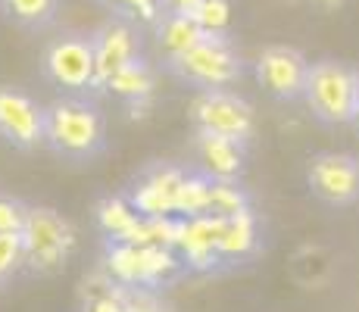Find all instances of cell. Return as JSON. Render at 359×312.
I'll return each mask as SVG.
<instances>
[{
  "mask_svg": "<svg viewBox=\"0 0 359 312\" xmlns=\"http://www.w3.org/2000/svg\"><path fill=\"white\" fill-rule=\"evenodd\" d=\"M41 150L69 169L97 165L109 154V125L100 97L57 94L50 103H44Z\"/></svg>",
  "mask_w": 359,
  "mask_h": 312,
  "instance_id": "cell-1",
  "label": "cell"
},
{
  "mask_svg": "<svg viewBox=\"0 0 359 312\" xmlns=\"http://www.w3.org/2000/svg\"><path fill=\"white\" fill-rule=\"evenodd\" d=\"M160 69L175 85L188 88L194 94L222 91V88H238V81L244 79V57H241L231 32H203L184 50L160 57Z\"/></svg>",
  "mask_w": 359,
  "mask_h": 312,
  "instance_id": "cell-2",
  "label": "cell"
},
{
  "mask_svg": "<svg viewBox=\"0 0 359 312\" xmlns=\"http://www.w3.org/2000/svg\"><path fill=\"white\" fill-rule=\"evenodd\" d=\"M300 103L322 128H350L359 109V69L334 57L309 62Z\"/></svg>",
  "mask_w": 359,
  "mask_h": 312,
  "instance_id": "cell-3",
  "label": "cell"
},
{
  "mask_svg": "<svg viewBox=\"0 0 359 312\" xmlns=\"http://www.w3.org/2000/svg\"><path fill=\"white\" fill-rule=\"evenodd\" d=\"M22 275L25 278H50L69 266L75 250V231L63 212L50 206H29L22 231Z\"/></svg>",
  "mask_w": 359,
  "mask_h": 312,
  "instance_id": "cell-4",
  "label": "cell"
},
{
  "mask_svg": "<svg viewBox=\"0 0 359 312\" xmlns=\"http://www.w3.org/2000/svg\"><path fill=\"white\" fill-rule=\"evenodd\" d=\"M41 79L57 94H97L94 38L85 29H66L41 50Z\"/></svg>",
  "mask_w": 359,
  "mask_h": 312,
  "instance_id": "cell-5",
  "label": "cell"
},
{
  "mask_svg": "<svg viewBox=\"0 0 359 312\" xmlns=\"http://www.w3.org/2000/svg\"><path fill=\"white\" fill-rule=\"evenodd\" d=\"M303 182L316 203L353 210L359 206V156L347 150H319L303 165Z\"/></svg>",
  "mask_w": 359,
  "mask_h": 312,
  "instance_id": "cell-6",
  "label": "cell"
},
{
  "mask_svg": "<svg viewBox=\"0 0 359 312\" xmlns=\"http://www.w3.org/2000/svg\"><path fill=\"white\" fill-rule=\"evenodd\" d=\"M188 119L194 125V131H210V135L234 137L241 144L253 141L257 131V113L253 103L244 94H238V88H222V91H200L191 100Z\"/></svg>",
  "mask_w": 359,
  "mask_h": 312,
  "instance_id": "cell-7",
  "label": "cell"
},
{
  "mask_svg": "<svg viewBox=\"0 0 359 312\" xmlns=\"http://www.w3.org/2000/svg\"><path fill=\"white\" fill-rule=\"evenodd\" d=\"M306 72H309V57L300 47L291 44L262 47L257 62H253V79L262 88V94L278 103H300Z\"/></svg>",
  "mask_w": 359,
  "mask_h": 312,
  "instance_id": "cell-8",
  "label": "cell"
},
{
  "mask_svg": "<svg viewBox=\"0 0 359 312\" xmlns=\"http://www.w3.org/2000/svg\"><path fill=\"white\" fill-rule=\"evenodd\" d=\"M44 103L19 85H0V144L16 154L41 150Z\"/></svg>",
  "mask_w": 359,
  "mask_h": 312,
  "instance_id": "cell-9",
  "label": "cell"
},
{
  "mask_svg": "<svg viewBox=\"0 0 359 312\" xmlns=\"http://www.w3.org/2000/svg\"><path fill=\"white\" fill-rule=\"evenodd\" d=\"M94 38V72H97V94L103 97L107 81L119 72L126 62L135 57H144V38L141 25L128 22V19H113L109 16L103 25L91 29Z\"/></svg>",
  "mask_w": 359,
  "mask_h": 312,
  "instance_id": "cell-10",
  "label": "cell"
},
{
  "mask_svg": "<svg viewBox=\"0 0 359 312\" xmlns=\"http://www.w3.org/2000/svg\"><path fill=\"white\" fill-rule=\"evenodd\" d=\"M194 150H197V172L222 182H241L247 172V154L250 144H241L234 137L210 135V131H194Z\"/></svg>",
  "mask_w": 359,
  "mask_h": 312,
  "instance_id": "cell-11",
  "label": "cell"
},
{
  "mask_svg": "<svg viewBox=\"0 0 359 312\" xmlns=\"http://www.w3.org/2000/svg\"><path fill=\"white\" fill-rule=\"evenodd\" d=\"M0 19L22 34H44L57 25L60 0H0Z\"/></svg>",
  "mask_w": 359,
  "mask_h": 312,
  "instance_id": "cell-12",
  "label": "cell"
},
{
  "mask_svg": "<svg viewBox=\"0 0 359 312\" xmlns=\"http://www.w3.org/2000/svg\"><path fill=\"white\" fill-rule=\"evenodd\" d=\"M150 88H154V69H150V60L144 53V57H135L131 62H126L107 81L103 94H113L116 100H126V103H137L150 94Z\"/></svg>",
  "mask_w": 359,
  "mask_h": 312,
  "instance_id": "cell-13",
  "label": "cell"
},
{
  "mask_svg": "<svg viewBox=\"0 0 359 312\" xmlns=\"http://www.w3.org/2000/svg\"><path fill=\"white\" fill-rule=\"evenodd\" d=\"M154 34H156V44H160V53L169 57V53H178L197 41L200 34V25L194 22L191 16H156L154 19Z\"/></svg>",
  "mask_w": 359,
  "mask_h": 312,
  "instance_id": "cell-14",
  "label": "cell"
},
{
  "mask_svg": "<svg viewBox=\"0 0 359 312\" xmlns=\"http://www.w3.org/2000/svg\"><path fill=\"white\" fill-rule=\"evenodd\" d=\"M22 278V238L19 231H0V290Z\"/></svg>",
  "mask_w": 359,
  "mask_h": 312,
  "instance_id": "cell-15",
  "label": "cell"
},
{
  "mask_svg": "<svg viewBox=\"0 0 359 312\" xmlns=\"http://www.w3.org/2000/svg\"><path fill=\"white\" fill-rule=\"evenodd\" d=\"M191 19L200 25V32L225 34L231 32V0H200L191 13Z\"/></svg>",
  "mask_w": 359,
  "mask_h": 312,
  "instance_id": "cell-16",
  "label": "cell"
},
{
  "mask_svg": "<svg viewBox=\"0 0 359 312\" xmlns=\"http://www.w3.org/2000/svg\"><path fill=\"white\" fill-rule=\"evenodd\" d=\"M97 6H103L113 19H128L137 25L156 19V0H97Z\"/></svg>",
  "mask_w": 359,
  "mask_h": 312,
  "instance_id": "cell-17",
  "label": "cell"
},
{
  "mask_svg": "<svg viewBox=\"0 0 359 312\" xmlns=\"http://www.w3.org/2000/svg\"><path fill=\"white\" fill-rule=\"evenodd\" d=\"M29 200L0 191V231H22L25 219H29Z\"/></svg>",
  "mask_w": 359,
  "mask_h": 312,
  "instance_id": "cell-18",
  "label": "cell"
},
{
  "mask_svg": "<svg viewBox=\"0 0 359 312\" xmlns=\"http://www.w3.org/2000/svg\"><path fill=\"white\" fill-rule=\"evenodd\" d=\"M200 0H156V16H191Z\"/></svg>",
  "mask_w": 359,
  "mask_h": 312,
  "instance_id": "cell-19",
  "label": "cell"
},
{
  "mask_svg": "<svg viewBox=\"0 0 359 312\" xmlns=\"http://www.w3.org/2000/svg\"><path fill=\"white\" fill-rule=\"evenodd\" d=\"M91 312H126V309H122L116 300H109V297H107V300H94L91 303Z\"/></svg>",
  "mask_w": 359,
  "mask_h": 312,
  "instance_id": "cell-20",
  "label": "cell"
},
{
  "mask_svg": "<svg viewBox=\"0 0 359 312\" xmlns=\"http://www.w3.org/2000/svg\"><path fill=\"white\" fill-rule=\"evenodd\" d=\"M313 6H319V10H325V13H331V10H337V6L344 4V0H309Z\"/></svg>",
  "mask_w": 359,
  "mask_h": 312,
  "instance_id": "cell-21",
  "label": "cell"
},
{
  "mask_svg": "<svg viewBox=\"0 0 359 312\" xmlns=\"http://www.w3.org/2000/svg\"><path fill=\"white\" fill-rule=\"evenodd\" d=\"M350 128L356 131V137H359V109H356V119H353V125H350Z\"/></svg>",
  "mask_w": 359,
  "mask_h": 312,
  "instance_id": "cell-22",
  "label": "cell"
}]
</instances>
